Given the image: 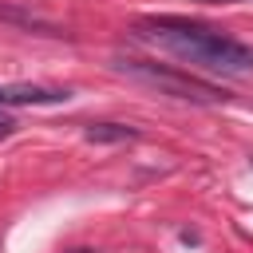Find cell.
<instances>
[{"instance_id":"obj_2","label":"cell","mask_w":253,"mask_h":253,"mask_svg":"<svg viewBox=\"0 0 253 253\" xmlns=\"http://www.w3.org/2000/svg\"><path fill=\"white\" fill-rule=\"evenodd\" d=\"M115 71H123L126 79L142 83V87H154L158 95H170V99H186V103H225L229 91L198 79V75H186L178 67H162V63H150V59H115Z\"/></svg>"},{"instance_id":"obj_4","label":"cell","mask_w":253,"mask_h":253,"mask_svg":"<svg viewBox=\"0 0 253 253\" xmlns=\"http://www.w3.org/2000/svg\"><path fill=\"white\" fill-rule=\"evenodd\" d=\"M0 20H12V24H20V28L43 32V36H63V28L51 24V20H43L40 12H24V8H8V4H0Z\"/></svg>"},{"instance_id":"obj_3","label":"cell","mask_w":253,"mask_h":253,"mask_svg":"<svg viewBox=\"0 0 253 253\" xmlns=\"http://www.w3.org/2000/svg\"><path fill=\"white\" fill-rule=\"evenodd\" d=\"M71 91L63 87H40V83H8L0 87V107H40V103H63Z\"/></svg>"},{"instance_id":"obj_7","label":"cell","mask_w":253,"mask_h":253,"mask_svg":"<svg viewBox=\"0 0 253 253\" xmlns=\"http://www.w3.org/2000/svg\"><path fill=\"white\" fill-rule=\"evenodd\" d=\"M67 253H95V249H87V245H79V249H67Z\"/></svg>"},{"instance_id":"obj_1","label":"cell","mask_w":253,"mask_h":253,"mask_svg":"<svg viewBox=\"0 0 253 253\" xmlns=\"http://www.w3.org/2000/svg\"><path fill=\"white\" fill-rule=\"evenodd\" d=\"M142 36L198 67H210V71H225V75L253 71V43L229 40L213 28H202V24H190L178 16H158V20L142 24Z\"/></svg>"},{"instance_id":"obj_5","label":"cell","mask_w":253,"mask_h":253,"mask_svg":"<svg viewBox=\"0 0 253 253\" xmlns=\"http://www.w3.org/2000/svg\"><path fill=\"white\" fill-rule=\"evenodd\" d=\"M83 134L91 142H134L138 138V126H126V123H91Z\"/></svg>"},{"instance_id":"obj_6","label":"cell","mask_w":253,"mask_h":253,"mask_svg":"<svg viewBox=\"0 0 253 253\" xmlns=\"http://www.w3.org/2000/svg\"><path fill=\"white\" fill-rule=\"evenodd\" d=\"M16 130V119H8V115H0V138H8Z\"/></svg>"}]
</instances>
